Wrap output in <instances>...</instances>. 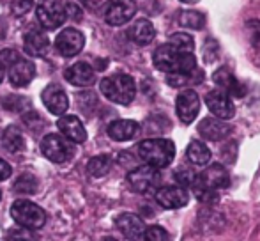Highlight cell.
Here are the masks:
<instances>
[{
	"label": "cell",
	"instance_id": "cell-1",
	"mask_svg": "<svg viewBox=\"0 0 260 241\" xmlns=\"http://www.w3.org/2000/svg\"><path fill=\"white\" fill-rule=\"evenodd\" d=\"M154 66L163 73H193L197 61L191 52H181L168 43L154 52Z\"/></svg>",
	"mask_w": 260,
	"mask_h": 241
},
{
	"label": "cell",
	"instance_id": "cell-2",
	"mask_svg": "<svg viewBox=\"0 0 260 241\" xmlns=\"http://www.w3.org/2000/svg\"><path fill=\"white\" fill-rule=\"evenodd\" d=\"M138 155L145 163L163 169L172 163L175 156V145L168 138H149L138 145Z\"/></svg>",
	"mask_w": 260,
	"mask_h": 241
},
{
	"label": "cell",
	"instance_id": "cell-3",
	"mask_svg": "<svg viewBox=\"0 0 260 241\" xmlns=\"http://www.w3.org/2000/svg\"><path fill=\"white\" fill-rule=\"evenodd\" d=\"M101 93L105 94L106 100L113 101L119 105H129L135 100L137 94V85L135 80L129 75H112L101 80Z\"/></svg>",
	"mask_w": 260,
	"mask_h": 241
},
{
	"label": "cell",
	"instance_id": "cell-4",
	"mask_svg": "<svg viewBox=\"0 0 260 241\" xmlns=\"http://www.w3.org/2000/svg\"><path fill=\"white\" fill-rule=\"evenodd\" d=\"M11 217L18 225L28 229V231L41 229L46 224L45 209L39 207L38 204L30 202V200H16L11 206Z\"/></svg>",
	"mask_w": 260,
	"mask_h": 241
},
{
	"label": "cell",
	"instance_id": "cell-5",
	"mask_svg": "<svg viewBox=\"0 0 260 241\" xmlns=\"http://www.w3.org/2000/svg\"><path fill=\"white\" fill-rule=\"evenodd\" d=\"M127 181H129L131 188L138 193H149L154 192L161 181V172L157 167L152 165H142L133 169L127 174Z\"/></svg>",
	"mask_w": 260,
	"mask_h": 241
},
{
	"label": "cell",
	"instance_id": "cell-6",
	"mask_svg": "<svg viewBox=\"0 0 260 241\" xmlns=\"http://www.w3.org/2000/svg\"><path fill=\"white\" fill-rule=\"evenodd\" d=\"M36 14H38L39 23L45 28H50V31L60 27L68 18L66 6L62 4V0H45L38 6Z\"/></svg>",
	"mask_w": 260,
	"mask_h": 241
},
{
	"label": "cell",
	"instance_id": "cell-7",
	"mask_svg": "<svg viewBox=\"0 0 260 241\" xmlns=\"http://www.w3.org/2000/svg\"><path fill=\"white\" fill-rule=\"evenodd\" d=\"M41 151L50 162L53 163H64L73 156V145L68 140L60 137V135L50 133L43 138L41 142Z\"/></svg>",
	"mask_w": 260,
	"mask_h": 241
},
{
	"label": "cell",
	"instance_id": "cell-8",
	"mask_svg": "<svg viewBox=\"0 0 260 241\" xmlns=\"http://www.w3.org/2000/svg\"><path fill=\"white\" fill-rule=\"evenodd\" d=\"M137 13V4L133 0H110L105 11V20L108 25L120 27L127 23Z\"/></svg>",
	"mask_w": 260,
	"mask_h": 241
},
{
	"label": "cell",
	"instance_id": "cell-9",
	"mask_svg": "<svg viewBox=\"0 0 260 241\" xmlns=\"http://www.w3.org/2000/svg\"><path fill=\"white\" fill-rule=\"evenodd\" d=\"M85 45V38L80 31L76 28H66L55 39V48L58 50V53L64 57H75L83 50Z\"/></svg>",
	"mask_w": 260,
	"mask_h": 241
},
{
	"label": "cell",
	"instance_id": "cell-10",
	"mask_svg": "<svg viewBox=\"0 0 260 241\" xmlns=\"http://www.w3.org/2000/svg\"><path fill=\"white\" fill-rule=\"evenodd\" d=\"M175 112H177L179 119H181L184 124L193 123L200 112L199 94H197L193 89L182 91V93L177 96V101H175Z\"/></svg>",
	"mask_w": 260,
	"mask_h": 241
},
{
	"label": "cell",
	"instance_id": "cell-11",
	"mask_svg": "<svg viewBox=\"0 0 260 241\" xmlns=\"http://www.w3.org/2000/svg\"><path fill=\"white\" fill-rule=\"evenodd\" d=\"M207 108L219 119H230L236 114V107L230 101V96L221 89H212L206 94Z\"/></svg>",
	"mask_w": 260,
	"mask_h": 241
},
{
	"label": "cell",
	"instance_id": "cell-12",
	"mask_svg": "<svg viewBox=\"0 0 260 241\" xmlns=\"http://www.w3.org/2000/svg\"><path fill=\"white\" fill-rule=\"evenodd\" d=\"M156 202L165 209H177L188 204V192L184 186H163L156 192Z\"/></svg>",
	"mask_w": 260,
	"mask_h": 241
},
{
	"label": "cell",
	"instance_id": "cell-13",
	"mask_svg": "<svg viewBox=\"0 0 260 241\" xmlns=\"http://www.w3.org/2000/svg\"><path fill=\"white\" fill-rule=\"evenodd\" d=\"M232 131V128L225 123V119L219 117H206L200 120L199 124V133L202 135L206 140L211 142H219L223 138H226Z\"/></svg>",
	"mask_w": 260,
	"mask_h": 241
},
{
	"label": "cell",
	"instance_id": "cell-14",
	"mask_svg": "<svg viewBox=\"0 0 260 241\" xmlns=\"http://www.w3.org/2000/svg\"><path fill=\"white\" fill-rule=\"evenodd\" d=\"M212 80L214 83L219 87L221 91H225L229 96H234V98H243L246 94V89L244 85L232 75L229 68H219L218 71L212 75Z\"/></svg>",
	"mask_w": 260,
	"mask_h": 241
},
{
	"label": "cell",
	"instance_id": "cell-15",
	"mask_svg": "<svg viewBox=\"0 0 260 241\" xmlns=\"http://www.w3.org/2000/svg\"><path fill=\"white\" fill-rule=\"evenodd\" d=\"M36 66L27 59H18L9 66V80L14 87H25L34 80Z\"/></svg>",
	"mask_w": 260,
	"mask_h": 241
},
{
	"label": "cell",
	"instance_id": "cell-16",
	"mask_svg": "<svg viewBox=\"0 0 260 241\" xmlns=\"http://www.w3.org/2000/svg\"><path fill=\"white\" fill-rule=\"evenodd\" d=\"M57 128L60 130V133L64 135L66 138H69L71 142L83 144V142L87 140V131H85V128H83L82 120L76 117V115H62V117L57 120Z\"/></svg>",
	"mask_w": 260,
	"mask_h": 241
},
{
	"label": "cell",
	"instance_id": "cell-17",
	"mask_svg": "<svg viewBox=\"0 0 260 241\" xmlns=\"http://www.w3.org/2000/svg\"><path fill=\"white\" fill-rule=\"evenodd\" d=\"M43 103L45 107L52 112L53 115H62L69 107V100L68 94L60 89L58 85H48L43 91Z\"/></svg>",
	"mask_w": 260,
	"mask_h": 241
},
{
	"label": "cell",
	"instance_id": "cell-18",
	"mask_svg": "<svg viewBox=\"0 0 260 241\" xmlns=\"http://www.w3.org/2000/svg\"><path fill=\"white\" fill-rule=\"evenodd\" d=\"M200 183L206 185L207 188L211 190H223L229 188L230 185V176L225 170V167H221L219 163H214V165H209L204 172L199 174Z\"/></svg>",
	"mask_w": 260,
	"mask_h": 241
},
{
	"label": "cell",
	"instance_id": "cell-19",
	"mask_svg": "<svg viewBox=\"0 0 260 241\" xmlns=\"http://www.w3.org/2000/svg\"><path fill=\"white\" fill-rule=\"evenodd\" d=\"M115 225L126 238L129 239H142L145 231V225L142 218H138L133 213H122L115 218Z\"/></svg>",
	"mask_w": 260,
	"mask_h": 241
},
{
	"label": "cell",
	"instance_id": "cell-20",
	"mask_svg": "<svg viewBox=\"0 0 260 241\" xmlns=\"http://www.w3.org/2000/svg\"><path fill=\"white\" fill-rule=\"evenodd\" d=\"M64 78L76 87H85L94 82V69L87 62H76L64 71Z\"/></svg>",
	"mask_w": 260,
	"mask_h": 241
},
{
	"label": "cell",
	"instance_id": "cell-21",
	"mask_svg": "<svg viewBox=\"0 0 260 241\" xmlns=\"http://www.w3.org/2000/svg\"><path fill=\"white\" fill-rule=\"evenodd\" d=\"M108 137L113 138L117 142H126V140H131L138 135L140 131V124L135 123V120H129V119H119V120H113L110 123L108 126Z\"/></svg>",
	"mask_w": 260,
	"mask_h": 241
},
{
	"label": "cell",
	"instance_id": "cell-22",
	"mask_svg": "<svg viewBox=\"0 0 260 241\" xmlns=\"http://www.w3.org/2000/svg\"><path fill=\"white\" fill-rule=\"evenodd\" d=\"M48 36L41 31H28L23 38V46H25V52L32 57H41L46 53L48 50Z\"/></svg>",
	"mask_w": 260,
	"mask_h": 241
},
{
	"label": "cell",
	"instance_id": "cell-23",
	"mask_svg": "<svg viewBox=\"0 0 260 241\" xmlns=\"http://www.w3.org/2000/svg\"><path fill=\"white\" fill-rule=\"evenodd\" d=\"M127 36H129L131 41H135L137 45H142V46L149 45L156 36L154 25H152L149 20H138L129 27Z\"/></svg>",
	"mask_w": 260,
	"mask_h": 241
},
{
	"label": "cell",
	"instance_id": "cell-24",
	"mask_svg": "<svg viewBox=\"0 0 260 241\" xmlns=\"http://www.w3.org/2000/svg\"><path fill=\"white\" fill-rule=\"evenodd\" d=\"M186 156H188V160L193 165H199V167H204L211 162V151H209L206 144H202L199 140L189 142L188 149H186Z\"/></svg>",
	"mask_w": 260,
	"mask_h": 241
},
{
	"label": "cell",
	"instance_id": "cell-25",
	"mask_svg": "<svg viewBox=\"0 0 260 241\" xmlns=\"http://www.w3.org/2000/svg\"><path fill=\"white\" fill-rule=\"evenodd\" d=\"M2 145L13 155L21 153L25 149V138L21 135V131L16 126H9L2 135Z\"/></svg>",
	"mask_w": 260,
	"mask_h": 241
},
{
	"label": "cell",
	"instance_id": "cell-26",
	"mask_svg": "<svg viewBox=\"0 0 260 241\" xmlns=\"http://www.w3.org/2000/svg\"><path fill=\"white\" fill-rule=\"evenodd\" d=\"M179 23L184 28L200 31V28H204V25H206V16H204L202 13H199V11L186 9V11H181V14H179Z\"/></svg>",
	"mask_w": 260,
	"mask_h": 241
},
{
	"label": "cell",
	"instance_id": "cell-27",
	"mask_svg": "<svg viewBox=\"0 0 260 241\" xmlns=\"http://www.w3.org/2000/svg\"><path fill=\"white\" fill-rule=\"evenodd\" d=\"M112 165H113L112 156H110V155H100V156H94V158L90 160L89 165H87V170L90 172V176L101 177V176H105V174L110 172Z\"/></svg>",
	"mask_w": 260,
	"mask_h": 241
},
{
	"label": "cell",
	"instance_id": "cell-28",
	"mask_svg": "<svg viewBox=\"0 0 260 241\" xmlns=\"http://www.w3.org/2000/svg\"><path fill=\"white\" fill-rule=\"evenodd\" d=\"M38 186H39L38 177L30 172H23L14 181V190L20 193H36L38 192Z\"/></svg>",
	"mask_w": 260,
	"mask_h": 241
},
{
	"label": "cell",
	"instance_id": "cell-29",
	"mask_svg": "<svg viewBox=\"0 0 260 241\" xmlns=\"http://www.w3.org/2000/svg\"><path fill=\"white\" fill-rule=\"evenodd\" d=\"M170 45L174 46V48L181 50V52H191L195 50V41H193V38L189 34H186V32H177V34H174L170 38Z\"/></svg>",
	"mask_w": 260,
	"mask_h": 241
},
{
	"label": "cell",
	"instance_id": "cell-30",
	"mask_svg": "<svg viewBox=\"0 0 260 241\" xmlns=\"http://www.w3.org/2000/svg\"><path fill=\"white\" fill-rule=\"evenodd\" d=\"M175 179L179 181L181 186L191 188V186L197 185V181H199V172H195L193 169H188V167H181V169L175 170Z\"/></svg>",
	"mask_w": 260,
	"mask_h": 241
},
{
	"label": "cell",
	"instance_id": "cell-31",
	"mask_svg": "<svg viewBox=\"0 0 260 241\" xmlns=\"http://www.w3.org/2000/svg\"><path fill=\"white\" fill-rule=\"evenodd\" d=\"M246 32L250 38L251 45L255 48H260V21L258 20H250L246 21Z\"/></svg>",
	"mask_w": 260,
	"mask_h": 241
},
{
	"label": "cell",
	"instance_id": "cell-32",
	"mask_svg": "<svg viewBox=\"0 0 260 241\" xmlns=\"http://www.w3.org/2000/svg\"><path fill=\"white\" fill-rule=\"evenodd\" d=\"M142 239H149V241H165L168 239V234L167 231H165L163 227H159V225H152V227H147L144 231V236H142Z\"/></svg>",
	"mask_w": 260,
	"mask_h": 241
},
{
	"label": "cell",
	"instance_id": "cell-33",
	"mask_svg": "<svg viewBox=\"0 0 260 241\" xmlns=\"http://www.w3.org/2000/svg\"><path fill=\"white\" fill-rule=\"evenodd\" d=\"M32 7H34V0H16V2H13V6H11V11H13L14 16L20 18V16H25L27 13H30Z\"/></svg>",
	"mask_w": 260,
	"mask_h": 241
},
{
	"label": "cell",
	"instance_id": "cell-34",
	"mask_svg": "<svg viewBox=\"0 0 260 241\" xmlns=\"http://www.w3.org/2000/svg\"><path fill=\"white\" fill-rule=\"evenodd\" d=\"M204 57H206V62H212L218 57V45L212 38L206 39V45H204Z\"/></svg>",
	"mask_w": 260,
	"mask_h": 241
},
{
	"label": "cell",
	"instance_id": "cell-35",
	"mask_svg": "<svg viewBox=\"0 0 260 241\" xmlns=\"http://www.w3.org/2000/svg\"><path fill=\"white\" fill-rule=\"evenodd\" d=\"M20 59V55H18L14 50H4V52H0V64L6 68V66H11L14 61Z\"/></svg>",
	"mask_w": 260,
	"mask_h": 241
},
{
	"label": "cell",
	"instance_id": "cell-36",
	"mask_svg": "<svg viewBox=\"0 0 260 241\" xmlns=\"http://www.w3.org/2000/svg\"><path fill=\"white\" fill-rule=\"evenodd\" d=\"M11 172H13V169H11V165L7 162H4L2 158H0V181L7 179V177L11 176Z\"/></svg>",
	"mask_w": 260,
	"mask_h": 241
},
{
	"label": "cell",
	"instance_id": "cell-37",
	"mask_svg": "<svg viewBox=\"0 0 260 241\" xmlns=\"http://www.w3.org/2000/svg\"><path fill=\"white\" fill-rule=\"evenodd\" d=\"M6 36H7V21L4 18H0V41L6 39Z\"/></svg>",
	"mask_w": 260,
	"mask_h": 241
},
{
	"label": "cell",
	"instance_id": "cell-38",
	"mask_svg": "<svg viewBox=\"0 0 260 241\" xmlns=\"http://www.w3.org/2000/svg\"><path fill=\"white\" fill-rule=\"evenodd\" d=\"M2 80H4V66L0 64V83H2Z\"/></svg>",
	"mask_w": 260,
	"mask_h": 241
},
{
	"label": "cell",
	"instance_id": "cell-39",
	"mask_svg": "<svg viewBox=\"0 0 260 241\" xmlns=\"http://www.w3.org/2000/svg\"><path fill=\"white\" fill-rule=\"evenodd\" d=\"M181 2H184V4H197L199 0H181Z\"/></svg>",
	"mask_w": 260,
	"mask_h": 241
},
{
	"label": "cell",
	"instance_id": "cell-40",
	"mask_svg": "<svg viewBox=\"0 0 260 241\" xmlns=\"http://www.w3.org/2000/svg\"><path fill=\"white\" fill-rule=\"evenodd\" d=\"M0 200H2V190H0Z\"/></svg>",
	"mask_w": 260,
	"mask_h": 241
}]
</instances>
